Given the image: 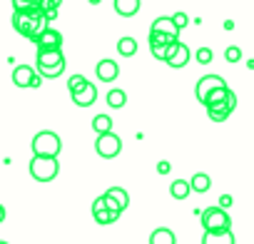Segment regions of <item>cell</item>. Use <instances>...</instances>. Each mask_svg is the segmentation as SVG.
Returning <instances> with one entry per match:
<instances>
[{
	"mask_svg": "<svg viewBox=\"0 0 254 244\" xmlns=\"http://www.w3.org/2000/svg\"><path fill=\"white\" fill-rule=\"evenodd\" d=\"M35 62H38V72L43 77H60L67 65L63 50H38Z\"/></svg>",
	"mask_w": 254,
	"mask_h": 244,
	"instance_id": "1",
	"label": "cell"
},
{
	"mask_svg": "<svg viewBox=\"0 0 254 244\" xmlns=\"http://www.w3.org/2000/svg\"><path fill=\"white\" fill-rule=\"evenodd\" d=\"M63 152V140L53 130H43L33 137V155L38 157H58Z\"/></svg>",
	"mask_w": 254,
	"mask_h": 244,
	"instance_id": "2",
	"label": "cell"
},
{
	"mask_svg": "<svg viewBox=\"0 0 254 244\" xmlns=\"http://www.w3.org/2000/svg\"><path fill=\"white\" fill-rule=\"evenodd\" d=\"M60 172V162L58 157H38L33 155L30 160V177L35 182H53Z\"/></svg>",
	"mask_w": 254,
	"mask_h": 244,
	"instance_id": "3",
	"label": "cell"
},
{
	"mask_svg": "<svg viewBox=\"0 0 254 244\" xmlns=\"http://www.w3.org/2000/svg\"><path fill=\"white\" fill-rule=\"evenodd\" d=\"M199 222H202L204 232H227V229H232V219H229L227 209H222L219 204L207 207V209L202 212Z\"/></svg>",
	"mask_w": 254,
	"mask_h": 244,
	"instance_id": "4",
	"label": "cell"
},
{
	"mask_svg": "<svg viewBox=\"0 0 254 244\" xmlns=\"http://www.w3.org/2000/svg\"><path fill=\"white\" fill-rule=\"evenodd\" d=\"M95 152L105 160H115L120 152H122V140L115 135V132H107V135H97L95 140Z\"/></svg>",
	"mask_w": 254,
	"mask_h": 244,
	"instance_id": "5",
	"label": "cell"
},
{
	"mask_svg": "<svg viewBox=\"0 0 254 244\" xmlns=\"http://www.w3.org/2000/svg\"><path fill=\"white\" fill-rule=\"evenodd\" d=\"M222 87H227L224 77H219V75H204V77H199V80H197L194 95H197V100L204 105V102H207V97H209L214 90H222Z\"/></svg>",
	"mask_w": 254,
	"mask_h": 244,
	"instance_id": "6",
	"label": "cell"
},
{
	"mask_svg": "<svg viewBox=\"0 0 254 244\" xmlns=\"http://www.w3.org/2000/svg\"><path fill=\"white\" fill-rule=\"evenodd\" d=\"M13 82L18 87H40L43 85V75H38L35 67H30V65H18L13 70Z\"/></svg>",
	"mask_w": 254,
	"mask_h": 244,
	"instance_id": "7",
	"label": "cell"
},
{
	"mask_svg": "<svg viewBox=\"0 0 254 244\" xmlns=\"http://www.w3.org/2000/svg\"><path fill=\"white\" fill-rule=\"evenodd\" d=\"M234 107H237V95L232 92L229 102H222V105H212V107H207V117H209L212 122H224V120L232 115Z\"/></svg>",
	"mask_w": 254,
	"mask_h": 244,
	"instance_id": "8",
	"label": "cell"
},
{
	"mask_svg": "<svg viewBox=\"0 0 254 244\" xmlns=\"http://www.w3.org/2000/svg\"><path fill=\"white\" fill-rule=\"evenodd\" d=\"M105 197H107V207L110 209H127L130 207V194H127L122 187H110L107 192H105Z\"/></svg>",
	"mask_w": 254,
	"mask_h": 244,
	"instance_id": "9",
	"label": "cell"
},
{
	"mask_svg": "<svg viewBox=\"0 0 254 244\" xmlns=\"http://www.w3.org/2000/svg\"><path fill=\"white\" fill-rule=\"evenodd\" d=\"M187 62H190V48H187L185 43H175V45H172V50H170L167 65H170V67H175V70H180V67H185Z\"/></svg>",
	"mask_w": 254,
	"mask_h": 244,
	"instance_id": "10",
	"label": "cell"
},
{
	"mask_svg": "<svg viewBox=\"0 0 254 244\" xmlns=\"http://www.w3.org/2000/svg\"><path fill=\"white\" fill-rule=\"evenodd\" d=\"M38 50H63V35L55 28H48L40 40H38Z\"/></svg>",
	"mask_w": 254,
	"mask_h": 244,
	"instance_id": "11",
	"label": "cell"
},
{
	"mask_svg": "<svg viewBox=\"0 0 254 244\" xmlns=\"http://www.w3.org/2000/svg\"><path fill=\"white\" fill-rule=\"evenodd\" d=\"M95 72H97V80L100 82H115L117 75H120V65L115 60H100L97 67H95Z\"/></svg>",
	"mask_w": 254,
	"mask_h": 244,
	"instance_id": "12",
	"label": "cell"
},
{
	"mask_svg": "<svg viewBox=\"0 0 254 244\" xmlns=\"http://www.w3.org/2000/svg\"><path fill=\"white\" fill-rule=\"evenodd\" d=\"M92 217H95L97 224H112V209L107 207V197L105 194L92 202Z\"/></svg>",
	"mask_w": 254,
	"mask_h": 244,
	"instance_id": "13",
	"label": "cell"
},
{
	"mask_svg": "<svg viewBox=\"0 0 254 244\" xmlns=\"http://www.w3.org/2000/svg\"><path fill=\"white\" fill-rule=\"evenodd\" d=\"M95 100H97V87H95L92 82H87L82 90L72 92V102H75L77 107H90Z\"/></svg>",
	"mask_w": 254,
	"mask_h": 244,
	"instance_id": "14",
	"label": "cell"
},
{
	"mask_svg": "<svg viewBox=\"0 0 254 244\" xmlns=\"http://www.w3.org/2000/svg\"><path fill=\"white\" fill-rule=\"evenodd\" d=\"M140 5L142 0H115V13L122 18H132L140 13Z\"/></svg>",
	"mask_w": 254,
	"mask_h": 244,
	"instance_id": "15",
	"label": "cell"
},
{
	"mask_svg": "<svg viewBox=\"0 0 254 244\" xmlns=\"http://www.w3.org/2000/svg\"><path fill=\"white\" fill-rule=\"evenodd\" d=\"M202 244H234V234H232V229H227V232H204Z\"/></svg>",
	"mask_w": 254,
	"mask_h": 244,
	"instance_id": "16",
	"label": "cell"
},
{
	"mask_svg": "<svg viewBox=\"0 0 254 244\" xmlns=\"http://www.w3.org/2000/svg\"><path fill=\"white\" fill-rule=\"evenodd\" d=\"M150 244H177V237H175L172 229L160 227V229H155V232L150 234Z\"/></svg>",
	"mask_w": 254,
	"mask_h": 244,
	"instance_id": "17",
	"label": "cell"
},
{
	"mask_svg": "<svg viewBox=\"0 0 254 244\" xmlns=\"http://www.w3.org/2000/svg\"><path fill=\"white\" fill-rule=\"evenodd\" d=\"M150 33H170V35H180V28L175 25L172 18H157L150 28Z\"/></svg>",
	"mask_w": 254,
	"mask_h": 244,
	"instance_id": "18",
	"label": "cell"
},
{
	"mask_svg": "<svg viewBox=\"0 0 254 244\" xmlns=\"http://www.w3.org/2000/svg\"><path fill=\"white\" fill-rule=\"evenodd\" d=\"M190 192H192V182H187V180H175L172 184H170V194L175 197V199H187L190 197Z\"/></svg>",
	"mask_w": 254,
	"mask_h": 244,
	"instance_id": "19",
	"label": "cell"
},
{
	"mask_svg": "<svg viewBox=\"0 0 254 244\" xmlns=\"http://www.w3.org/2000/svg\"><path fill=\"white\" fill-rule=\"evenodd\" d=\"M190 182H192V192H197V194H204V192L212 189V180H209V175H204V172H197Z\"/></svg>",
	"mask_w": 254,
	"mask_h": 244,
	"instance_id": "20",
	"label": "cell"
},
{
	"mask_svg": "<svg viewBox=\"0 0 254 244\" xmlns=\"http://www.w3.org/2000/svg\"><path fill=\"white\" fill-rule=\"evenodd\" d=\"M117 53L122 58H132L137 53V40L135 38H120L117 40Z\"/></svg>",
	"mask_w": 254,
	"mask_h": 244,
	"instance_id": "21",
	"label": "cell"
},
{
	"mask_svg": "<svg viewBox=\"0 0 254 244\" xmlns=\"http://www.w3.org/2000/svg\"><path fill=\"white\" fill-rule=\"evenodd\" d=\"M92 130H95L97 135L112 132V120H110V115H95V117H92Z\"/></svg>",
	"mask_w": 254,
	"mask_h": 244,
	"instance_id": "22",
	"label": "cell"
},
{
	"mask_svg": "<svg viewBox=\"0 0 254 244\" xmlns=\"http://www.w3.org/2000/svg\"><path fill=\"white\" fill-rule=\"evenodd\" d=\"M229 97H232V90L229 87H222V90H214L209 97H207V102H204V107H212V105H222V102H229Z\"/></svg>",
	"mask_w": 254,
	"mask_h": 244,
	"instance_id": "23",
	"label": "cell"
},
{
	"mask_svg": "<svg viewBox=\"0 0 254 244\" xmlns=\"http://www.w3.org/2000/svg\"><path fill=\"white\" fill-rule=\"evenodd\" d=\"M107 105H110L112 110L125 107V105H127V92H125V90H110V92H107Z\"/></svg>",
	"mask_w": 254,
	"mask_h": 244,
	"instance_id": "24",
	"label": "cell"
},
{
	"mask_svg": "<svg viewBox=\"0 0 254 244\" xmlns=\"http://www.w3.org/2000/svg\"><path fill=\"white\" fill-rule=\"evenodd\" d=\"M180 43L177 35H170V33H150V45H175Z\"/></svg>",
	"mask_w": 254,
	"mask_h": 244,
	"instance_id": "25",
	"label": "cell"
},
{
	"mask_svg": "<svg viewBox=\"0 0 254 244\" xmlns=\"http://www.w3.org/2000/svg\"><path fill=\"white\" fill-rule=\"evenodd\" d=\"M60 3H63V0H40V8H43L45 15L53 20V18L58 15V10H60Z\"/></svg>",
	"mask_w": 254,
	"mask_h": 244,
	"instance_id": "26",
	"label": "cell"
},
{
	"mask_svg": "<svg viewBox=\"0 0 254 244\" xmlns=\"http://www.w3.org/2000/svg\"><path fill=\"white\" fill-rule=\"evenodd\" d=\"M170 50H172V45H150V53H152V58H157V60H162V62H167V58H170Z\"/></svg>",
	"mask_w": 254,
	"mask_h": 244,
	"instance_id": "27",
	"label": "cell"
},
{
	"mask_svg": "<svg viewBox=\"0 0 254 244\" xmlns=\"http://www.w3.org/2000/svg\"><path fill=\"white\" fill-rule=\"evenodd\" d=\"M85 85H87V77H82V75H72V77L67 80V90H70V95L77 92V90H82Z\"/></svg>",
	"mask_w": 254,
	"mask_h": 244,
	"instance_id": "28",
	"label": "cell"
},
{
	"mask_svg": "<svg viewBox=\"0 0 254 244\" xmlns=\"http://www.w3.org/2000/svg\"><path fill=\"white\" fill-rule=\"evenodd\" d=\"M15 10H33V8H40V0H13Z\"/></svg>",
	"mask_w": 254,
	"mask_h": 244,
	"instance_id": "29",
	"label": "cell"
},
{
	"mask_svg": "<svg viewBox=\"0 0 254 244\" xmlns=\"http://www.w3.org/2000/svg\"><path fill=\"white\" fill-rule=\"evenodd\" d=\"M194 58H197V62H199V65H209L214 55H212V50H209V48H199V50L194 53Z\"/></svg>",
	"mask_w": 254,
	"mask_h": 244,
	"instance_id": "30",
	"label": "cell"
},
{
	"mask_svg": "<svg viewBox=\"0 0 254 244\" xmlns=\"http://www.w3.org/2000/svg\"><path fill=\"white\" fill-rule=\"evenodd\" d=\"M224 58H227V62H239V60H242V50H239L237 45H229V48L224 50Z\"/></svg>",
	"mask_w": 254,
	"mask_h": 244,
	"instance_id": "31",
	"label": "cell"
},
{
	"mask_svg": "<svg viewBox=\"0 0 254 244\" xmlns=\"http://www.w3.org/2000/svg\"><path fill=\"white\" fill-rule=\"evenodd\" d=\"M172 20H175V25H177L180 30L190 25V18H187V13H175V15H172Z\"/></svg>",
	"mask_w": 254,
	"mask_h": 244,
	"instance_id": "32",
	"label": "cell"
},
{
	"mask_svg": "<svg viewBox=\"0 0 254 244\" xmlns=\"http://www.w3.org/2000/svg\"><path fill=\"white\" fill-rule=\"evenodd\" d=\"M219 207H222V209H229V207H232V194H222V197H219Z\"/></svg>",
	"mask_w": 254,
	"mask_h": 244,
	"instance_id": "33",
	"label": "cell"
},
{
	"mask_svg": "<svg viewBox=\"0 0 254 244\" xmlns=\"http://www.w3.org/2000/svg\"><path fill=\"white\" fill-rule=\"evenodd\" d=\"M157 172H160V175H170V172H172V165H170V162H160V165H157Z\"/></svg>",
	"mask_w": 254,
	"mask_h": 244,
	"instance_id": "34",
	"label": "cell"
},
{
	"mask_svg": "<svg viewBox=\"0 0 254 244\" xmlns=\"http://www.w3.org/2000/svg\"><path fill=\"white\" fill-rule=\"evenodd\" d=\"M90 3H92V5H97V3H100V0H90Z\"/></svg>",
	"mask_w": 254,
	"mask_h": 244,
	"instance_id": "35",
	"label": "cell"
},
{
	"mask_svg": "<svg viewBox=\"0 0 254 244\" xmlns=\"http://www.w3.org/2000/svg\"><path fill=\"white\" fill-rule=\"evenodd\" d=\"M0 244H8V242H0Z\"/></svg>",
	"mask_w": 254,
	"mask_h": 244,
	"instance_id": "36",
	"label": "cell"
}]
</instances>
